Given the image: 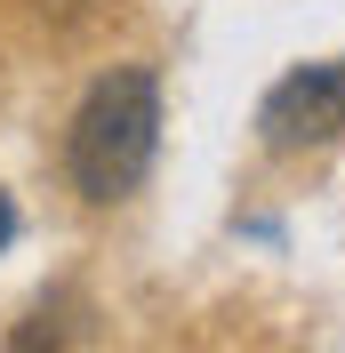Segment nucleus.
Instances as JSON below:
<instances>
[{
	"instance_id": "obj_1",
	"label": "nucleus",
	"mask_w": 345,
	"mask_h": 353,
	"mask_svg": "<svg viewBox=\"0 0 345 353\" xmlns=\"http://www.w3.org/2000/svg\"><path fill=\"white\" fill-rule=\"evenodd\" d=\"M152 153H161V72L152 65H112L88 81L81 112L65 129V176L88 209H112L129 201L152 176Z\"/></svg>"
},
{
	"instance_id": "obj_2",
	"label": "nucleus",
	"mask_w": 345,
	"mask_h": 353,
	"mask_svg": "<svg viewBox=\"0 0 345 353\" xmlns=\"http://www.w3.org/2000/svg\"><path fill=\"white\" fill-rule=\"evenodd\" d=\"M257 137L265 153H313L345 137V65H297L265 88L257 105Z\"/></svg>"
},
{
	"instance_id": "obj_3",
	"label": "nucleus",
	"mask_w": 345,
	"mask_h": 353,
	"mask_svg": "<svg viewBox=\"0 0 345 353\" xmlns=\"http://www.w3.org/2000/svg\"><path fill=\"white\" fill-rule=\"evenodd\" d=\"M8 241H17V201L0 193V249H8Z\"/></svg>"
}]
</instances>
